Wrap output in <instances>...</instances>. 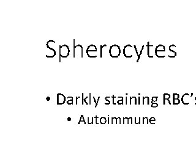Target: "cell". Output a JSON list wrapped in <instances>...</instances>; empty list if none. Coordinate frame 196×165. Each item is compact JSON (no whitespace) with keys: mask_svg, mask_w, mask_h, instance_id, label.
<instances>
[{"mask_svg":"<svg viewBox=\"0 0 196 165\" xmlns=\"http://www.w3.org/2000/svg\"><path fill=\"white\" fill-rule=\"evenodd\" d=\"M121 54L120 47L117 45H112L109 49V54L112 58H118Z\"/></svg>","mask_w":196,"mask_h":165,"instance_id":"obj_1","label":"cell"},{"mask_svg":"<svg viewBox=\"0 0 196 165\" xmlns=\"http://www.w3.org/2000/svg\"><path fill=\"white\" fill-rule=\"evenodd\" d=\"M60 56L61 58H67L70 54L69 46L67 45H60Z\"/></svg>","mask_w":196,"mask_h":165,"instance_id":"obj_2","label":"cell"},{"mask_svg":"<svg viewBox=\"0 0 196 165\" xmlns=\"http://www.w3.org/2000/svg\"><path fill=\"white\" fill-rule=\"evenodd\" d=\"M132 46L130 45H127L124 47L123 49V54L126 58H131L133 56V50H132Z\"/></svg>","mask_w":196,"mask_h":165,"instance_id":"obj_3","label":"cell"},{"mask_svg":"<svg viewBox=\"0 0 196 165\" xmlns=\"http://www.w3.org/2000/svg\"><path fill=\"white\" fill-rule=\"evenodd\" d=\"M66 101V97L62 94H57V105H62Z\"/></svg>","mask_w":196,"mask_h":165,"instance_id":"obj_4","label":"cell"},{"mask_svg":"<svg viewBox=\"0 0 196 165\" xmlns=\"http://www.w3.org/2000/svg\"><path fill=\"white\" fill-rule=\"evenodd\" d=\"M97 52V48L96 46L94 45H89L88 47H87L86 49V54H87V56H88L89 52Z\"/></svg>","mask_w":196,"mask_h":165,"instance_id":"obj_5","label":"cell"},{"mask_svg":"<svg viewBox=\"0 0 196 165\" xmlns=\"http://www.w3.org/2000/svg\"><path fill=\"white\" fill-rule=\"evenodd\" d=\"M137 100L136 97H130V105H137Z\"/></svg>","mask_w":196,"mask_h":165,"instance_id":"obj_6","label":"cell"},{"mask_svg":"<svg viewBox=\"0 0 196 165\" xmlns=\"http://www.w3.org/2000/svg\"><path fill=\"white\" fill-rule=\"evenodd\" d=\"M68 101L67 103L68 105H72L73 104V97H68Z\"/></svg>","mask_w":196,"mask_h":165,"instance_id":"obj_7","label":"cell"},{"mask_svg":"<svg viewBox=\"0 0 196 165\" xmlns=\"http://www.w3.org/2000/svg\"><path fill=\"white\" fill-rule=\"evenodd\" d=\"M99 121H100V123H101V124H105L107 121L106 117H101V119H100Z\"/></svg>","mask_w":196,"mask_h":165,"instance_id":"obj_8","label":"cell"},{"mask_svg":"<svg viewBox=\"0 0 196 165\" xmlns=\"http://www.w3.org/2000/svg\"><path fill=\"white\" fill-rule=\"evenodd\" d=\"M170 94H164V103L165 102V101L167 99H170Z\"/></svg>","mask_w":196,"mask_h":165,"instance_id":"obj_9","label":"cell"},{"mask_svg":"<svg viewBox=\"0 0 196 165\" xmlns=\"http://www.w3.org/2000/svg\"><path fill=\"white\" fill-rule=\"evenodd\" d=\"M143 124H149V122H148V119L147 117H144L143 118Z\"/></svg>","mask_w":196,"mask_h":165,"instance_id":"obj_10","label":"cell"},{"mask_svg":"<svg viewBox=\"0 0 196 165\" xmlns=\"http://www.w3.org/2000/svg\"><path fill=\"white\" fill-rule=\"evenodd\" d=\"M144 45H142V47L141 48V50H140V54L139 55V56H138V58H137V62H138L139 60H140V56H141V54L142 53V52H143V50H144Z\"/></svg>","mask_w":196,"mask_h":165,"instance_id":"obj_11","label":"cell"},{"mask_svg":"<svg viewBox=\"0 0 196 165\" xmlns=\"http://www.w3.org/2000/svg\"><path fill=\"white\" fill-rule=\"evenodd\" d=\"M180 103V100L179 99H173V105H178Z\"/></svg>","mask_w":196,"mask_h":165,"instance_id":"obj_12","label":"cell"},{"mask_svg":"<svg viewBox=\"0 0 196 165\" xmlns=\"http://www.w3.org/2000/svg\"><path fill=\"white\" fill-rule=\"evenodd\" d=\"M156 119L154 117H151L149 119V123L151 124H155Z\"/></svg>","mask_w":196,"mask_h":165,"instance_id":"obj_13","label":"cell"},{"mask_svg":"<svg viewBox=\"0 0 196 165\" xmlns=\"http://www.w3.org/2000/svg\"><path fill=\"white\" fill-rule=\"evenodd\" d=\"M116 120H117V118L116 117H112V124H116Z\"/></svg>","mask_w":196,"mask_h":165,"instance_id":"obj_14","label":"cell"},{"mask_svg":"<svg viewBox=\"0 0 196 165\" xmlns=\"http://www.w3.org/2000/svg\"><path fill=\"white\" fill-rule=\"evenodd\" d=\"M158 99V97H152V101H151V104L155 103L156 101H157Z\"/></svg>","mask_w":196,"mask_h":165,"instance_id":"obj_15","label":"cell"},{"mask_svg":"<svg viewBox=\"0 0 196 165\" xmlns=\"http://www.w3.org/2000/svg\"><path fill=\"white\" fill-rule=\"evenodd\" d=\"M106 46H107V45H104L101 46V52H100V53H101V56H100L101 58L102 57V48L104 47H106Z\"/></svg>","mask_w":196,"mask_h":165,"instance_id":"obj_16","label":"cell"},{"mask_svg":"<svg viewBox=\"0 0 196 165\" xmlns=\"http://www.w3.org/2000/svg\"><path fill=\"white\" fill-rule=\"evenodd\" d=\"M180 95L177 94H173V99H179Z\"/></svg>","mask_w":196,"mask_h":165,"instance_id":"obj_17","label":"cell"},{"mask_svg":"<svg viewBox=\"0 0 196 165\" xmlns=\"http://www.w3.org/2000/svg\"><path fill=\"white\" fill-rule=\"evenodd\" d=\"M123 124H129V123H128V117H124L123 118Z\"/></svg>","mask_w":196,"mask_h":165,"instance_id":"obj_18","label":"cell"},{"mask_svg":"<svg viewBox=\"0 0 196 165\" xmlns=\"http://www.w3.org/2000/svg\"><path fill=\"white\" fill-rule=\"evenodd\" d=\"M117 104H118V105H123V99L118 100V101H117Z\"/></svg>","mask_w":196,"mask_h":165,"instance_id":"obj_19","label":"cell"},{"mask_svg":"<svg viewBox=\"0 0 196 165\" xmlns=\"http://www.w3.org/2000/svg\"><path fill=\"white\" fill-rule=\"evenodd\" d=\"M116 124H122V122H121V118L120 117H118L117 118V120H116Z\"/></svg>","mask_w":196,"mask_h":165,"instance_id":"obj_20","label":"cell"},{"mask_svg":"<svg viewBox=\"0 0 196 165\" xmlns=\"http://www.w3.org/2000/svg\"><path fill=\"white\" fill-rule=\"evenodd\" d=\"M128 123H129V124H132V117L128 118Z\"/></svg>","mask_w":196,"mask_h":165,"instance_id":"obj_21","label":"cell"},{"mask_svg":"<svg viewBox=\"0 0 196 165\" xmlns=\"http://www.w3.org/2000/svg\"><path fill=\"white\" fill-rule=\"evenodd\" d=\"M158 107V104L156 103H154L151 104V107L152 108H156Z\"/></svg>","mask_w":196,"mask_h":165,"instance_id":"obj_22","label":"cell"},{"mask_svg":"<svg viewBox=\"0 0 196 165\" xmlns=\"http://www.w3.org/2000/svg\"><path fill=\"white\" fill-rule=\"evenodd\" d=\"M134 46V50H135V51H136V54L137 55V57H138V56H139V54L138 52H137V48H136V45H134V46Z\"/></svg>","mask_w":196,"mask_h":165,"instance_id":"obj_23","label":"cell"},{"mask_svg":"<svg viewBox=\"0 0 196 165\" xmlns=\"http://www.w3.org/2000/svg\"><path fill=\"white\" fill-rule=\"evenodd\" d=\"M83 121V122H85V123H86V122L85 121L84 118H83V115H81V118H80V121Z\"/></svg>","mask_w":196,"mask_h":165,"instance_id":"obj_24","label":"cell"},{"mask_svg":"<svg viewBox=\"0 0 196 165\" xmlns=\"http://www.w3.org/2000/svg\"><path fill=\"white\" fill-rule=\"evenodd\" d=\"M99 99H100V97H98V100H97V101H96V103L95 107H94L95 108H96V107H98V102H99Z\"/></svg>","mask_w":196,"mask_h":165,"instance_id":"obj_25","label":"cell"},{"mask_svg":"<svg viewBox=\"0 0 196 165\" xmlns=\"http://www.w3.org/2000/svg\"><path fill=\"white\" fill-rule=\"evenodd\" d=\"M88 97H86V98H85V99H84V100H83V102H84V101H85V103H86V105H88V102H87V101H86V99H88Z\"/></svg>","mask_w":196,"mask_h":165,"instance_id":"obj_26","label":"cell"},{"mask_svg":"<svg viewBox=\"0 0 196 165\" xmlns=\"http://www.w3.org/2000/svg\"><path fill=\"white\" fill-rule=\"evenodd\" d=\"M91 93H90V94H89V100H90V101H89V105H91Z\"/></svg>","mask_w":196,"mask_h":165,"instance_id":"obj_27","label":"cell"},{"mask_svg":"<svg viewBox=\"0 0 196 165\" xmlns=\"http://www.w3.org/2000/svg\"><path fill=\"white\" fill-rule=\"evenodd\" d=\"M50 42H53V43H55V41H54V40H49V41H48V42H47V44H46V45H49V43H50Z\"/></svg>","mask_w":196,"mask_h":165,"instance_id":"obj_28","label":"cell"},{"mask_svg":"<svg viewBox=\"0 0 196 165\" xmlns=\"http://www.w3.org/2000/svg\"><path fill=\"white\" fill-rule=\"evenodd\" d=\"M80 98V97H76V105H78V99Z\"/></svg>","mask_w":196,"mask_h":165,"instance_id":"obj_29","label":"cell"},{"mask_svg":"<svg viewBox=\"0 0 196 165\" xmlns=\"http://www.w3.org/2000/svg\"><path fill=\"white\" fill-rule=\"evenodd\" d=\"M82 105H83V100H84V99H83V93H82Z\"/></svg>","mask_w":196,"mask_h":165,"instance_id":"obj_30","label":"cell"},{"mask_svg":"<svg viewBox=\"0 0 196 165\" xmlns=\"http://www.w3.org/2000/svg\"><path fill=\"white\" fill-rule=\"evenodd\" d=\"M46 100L47 101H49V100H50V97H47V98H46Z\"/></svg>","mask_w":196,"mask_h":165,"instance_id":"obj_31","label":"cell"},{"mask_svg":"<svg viewBox=\"0 0 196 165\" xmlns=\"http://www.w3.org/2000/svg\"><path fill=\"white\" fill-rule=\"evenodd\" d=\"M68 121H71V118H70V117H68Z\"/></svg>","mask_w":196,"mask_h":165,"instance_id":"obj_32","label":"cell"},{"mask_svg":"<svg viewBox=\"0 0 196 165\" xmlns=\"http://www.w3.org/2000/svg\"><path fill=\"white\" fill-rule=\"evenodd\" d=\"M61 57L60 56V57H59V62H61Z\"/></svg>","mask_w":196,"mask_h":165,"instance_id":"obj_33","label":"cell"}]
</instances>
